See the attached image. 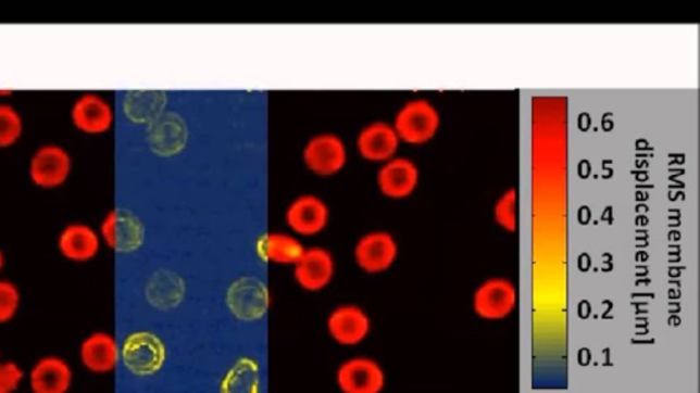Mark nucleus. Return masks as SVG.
I'll return each mask as SVG.
<instances>
[{"label":"nucleus","mask_w":700,"mask_h":393,"mask_svg":"<svg viewBox=\"0 0 700 393\" xmlns=\"http://www.w3.org/2000/svg\"><path fill=\"white\" fill-rule=\"evenodd\" d=\"M166 360V343L148 329L127 334L121 344V364L132 376L140 379L161 373Z\"/></svg>","instance_id":"obj_1"},{"label":"nucleus","mask_w":700,"mask_h":393,"mask_svg":"<svg viewBox=\"0 0 700 393\" xmlns=\"http://www.w3.org/2000/svg\"><path fill=\"white\" fill-rule=\"evenodd\" d=\"M73 168V156L66 147L58 142H45L30 153L28 178L37 189L58 190L68 182Z\"/></svg>","instance_id":"obj_2"},{"label":"nucleus","mask_w":700,"mask_h":393,"mask_svg":"<svg viewBox=\"0 0 700 393\" xmlns=\"http://www.w3.org/2000/svg\"><path fill=\"white\" fill-rule=\"evenodd\" d=\"M392 127L401 143L421 147L434 140L441 127V114L427 99L408 100L397 111Z\"/></svg>","instance_id":"obj_3"},{"label":"nucleus","mask_w":700,"mask_h":393,"mask_svg":"<svg viewBox=\"0 0 700 393\" xmlns=\"http://www.w3.org/2000/svg\"><path fill=\"white\" fill-rule=\"evenodd\" d=\"M98 231L103 246L116 254H134L145 246V223L124 206H114L105 212Z\"/></svg>","instance_id":"obj_4"},{"label":"nucleus","mask_w":700,"mask_h":393,"mask_svg":"<svg viewBox=\"0 0 700 393\" xmlns=\"http://www.w3.org/2000/svg\"><path fill=\"white\" fill-rule=\"evenodd\" d=\"M518 291L511 279L495 276L476 287L472 295V310L484 321L507 320L517 309Z\"/></svg>","instance_id":"obj_5"},{"label":"nucleus","mask_w":700,"mask_h":393,"mask_svg":"<svg viewBox=\"0 0 700 393\" xmlns=\"http://www.w3.org/2000/svg\"><path fill=\"white\" fill-rule=\"evenodd\" d=\"M301 156L311 174L320 178H332L347 167L349 153L342 137L333 131H322L305 142Z\"/></svg>","instance_id":"obj_6"},{"label":"nucleus","mask_w":700,"mask_h":393,"mask_svg":"<svg viewBox=\"0 0 700 393\" xmlns=\"http://www.w3.org/2000/svg\"><path fill=\"white\" fill-rule=\"evenodd\" d=\"M225 300L232 316L246 322L262 320L272 307V292L267 284L253 276H242L233 281Z\"/></svg>","instance_id":"obj_7"},{"label":"nucleus","mask_w":700,"mask_h":393,"mask_svg":"<svg viewBox=\"0 0 700 393\" xmlns=\"http://www.w3.org/2000/svg\"><path fill=\"white\" fill-rule=\"evenodd\" d=\"M68 118L82 135L100 137L114 129L116 113L113 103L102 93L84 92L73 100Z\"/></svg>","instance_id":"obj_8"},{"label":"nucleus","mask_w":700,"mask_h":393,"mask_svg":"<svg viewBox=\"0 0 700 393\" xmlns=\"http://www.w3.org/2000/svg\"><path fill=\"white\" fill-rule=\"evenodd\" d=\"M399 254V242L391 232L386 230L363 233L353 248L354 264L367 275L387 272L395 267Z\"/></svg>","instance_id":"obj_9"},{"label":"nucleus","mask_w":700,"mask_h":393,"mask_svg":"<svg viewBox=\"0 0 700 393\" xmlns=\"http://www.w3.org/2000/svg\"><path fill=\"white\" fill-rule=\"evenodd\" d=\"M330 206L321 195L305 193L295 196L286 206L285 225L299 238L320 236L330 223Z\"/></svg>","instance_id":"obj_10"},{"label":"nucleus","mask_w":700,"mask_h":393,"mask_svg":"<svg viewBox=\"0 0 700 393\" xmlns=\"http://www.w3.org/2000/svg\"><path fill=\"white\" fill-rule=\"evenodd\" d=\"M386 381L384 366L364 355L343 360L336 371V382L341 393H382Z\"/></svg>","instance_id":"obj_11"},{"label":"nucleus","mask_w":700,"mask_h":393,"mask_svg":"<svg viewBox=\"0 0 700 393\" xmlns=\"http://www.w3.org/2000/svg\"><path fill=\"white\" fill-rule=\"evenodd\" d=\"M326 328L328 337L338 346L357 347L370 337L373 321L362 306L341 304L327 316Z\"/></svg>","instance_id":"obj_12"},{"label":"nucleus","mask_w":700,"mask_h":393,"mask_svg":"<svg viewBox=\"0 0 700 393\" xmlns=\"http://www.w3.org/2000/svg\"><path fill=\"white\" fill-rule=\"evenodd\" d=\"M102 248V238L99 236L98 228L84 221L67 223L57 237L58 252L66 262L74 264L93 262Z\"/></svg>","instance_id":"obj_13"},{"label":"nucleus","mask_w":700,"mask_h":393,"mask_svg":"<svg viewBox=\"0 0 700 393\" xmlns=\"http://www.w3.org/2000/svg\"><path fill=\"white\" fill-rule=\"evenodd\" d=\"M336 257L327 248L323 246L307 248L293 267L297 286L307 292L326 290L336 278Z\"/></svg>","instance_id":"obj_14"},{"label":"nucleus","mask_w":700,"mask_h":393,"mask_svg":"<svg viewBox=\"0 0 700 393\" xmlns=\"http://www.w3.org/2000/svg\"><path fill=\"white\" fill-rule=\"evenodd\" d=\"M421 182V169L410 157L396 156L380 164L376 173V186L389 200H405L415 193Z\"/></svg>","instance_id":"obj_15"},{"label":"nucleus","mask_w":700,"mask_h":393,"mask_svg":"<svg viewBox=\"0 0 700 393\" xmlns=\"http://www.w3.org/2000/svg\"><path fill=\"white\" fill-rule=\"evenodd\" d=\"M79 363L89 373H114L121 364V344L113 333L95 331L83 339L78 348Z\"/></svg>","instance_id":"obj_16"},{"label":"nucleus","mask_w":700,"mask_h":393,"mask_svg":"<svg viewBox=\"0 0 700 393\" xmlns=\"http://www.w3.org/2000/svg\"><path fill=\"white\" fill-rule=\"evenodd\" d=\"M401 141L389 122L373 121L360 129L357 150L365 162L384 164L399 153Z\"/></svg>","instance_id":"obj_17"},{"label":"nucleus","mask_w":700,"mask_h":393,"mask_svg":"<svg viewBox=\"0 0 700 393\" xmlns=\"http://www.w3.org/2000/svg\"><path fill=\"white\" fill-rule=\"evenodd\" d=\"M26 380L32 393H68L74 373L65 358L60 355H46L32 365Z\"/></svg>","instance_id":"obj_18"},{"label":"nucleus","mask_w":700,"mask_h":393,"mask_svg":"<svg viewBox=\"0 0 700 393\" xmlns=\"http://www.w3.org/2000/svg\"><path fill=\"white\" fill-rule=\"evenodd\" d=\"M305 244L295 233L267 231L257 239V254L266 264L295 267L305 252Z\"/></svg>","instance_id":"obj_19"},{"label":"nucleus","mask_w":700,"mask_h":393,"mask_svg":"<svg viewBox=\"0 0 700 393\" xmlns=\"http://www.w3.org/2000/svg\"><path fill=\"white\" fill-rule=\"evenodd\" d=\"M220 393H262V371L257 360H236L222 377Z\"/></svg>","instance_id":"obj_20"},{"label":"nucleus","mask_w":700,"mask_h":393,"mask_svg":"<svg viewBox=\"0 0 700 393\" xmlns=\"http://www.w3.org/2000/svg\"><path fill=\"white\" fill-rule=\"evenodd\" d=\"M25 119L14 104L0 102V151L12 150L23 140Z\"/></svg>","instance_id":"obj_21"},{"label":"nucleus","mask_w":700,"mask_h":393,"mask_svg":"<svg viewBox=\"0 0 700 393\" xmlns=\"http://www.w3.org/2000/svg\"><path fill=\"white\" fill-rule=\"evenodd\" d=\"M518 195L516 189H508L498 196L495 208H492V216L497 226L502 228L503 231L516 232L518 225Z\"/></svg>","instance_id":"obj_22"},{"label":"nucleus","mask_w":700,"mask_h":393,"mask_svg":"<svg viewBox=\"0 0 700 393\" xmlns=\"http://www.w3.org/2000/svg\"><path fill=\"white\" fill-rule=\"evenodd\" d=\"M23 305V292L13 280L0 278V326L12 322Z\"/></svg>","instance_id":"obj_23"},{"label":"nucleus","mask_w":700,"mask_h":393,"mask_svg":"<svg viewBox=\"0 0 700 393\" xmlns=\"http://www.w3.org/2000/svg\"><path fill=\"white\" fill-rule=\"evenodd\" d=\"M26 379L23 368L14 360L0 363V393H15Z\"/></svg>","instance_id":"obj_24"},{"label":"nucleus","mask_w":700,"mask_h":393,"mask_svg":"<svg viewBox=\"0 0 700 393\" xmlns=\"http://www.w3.org/2000/svg\"><path fill=\"white\" fill-rule=\"evenodd\" d=\"M7 264H8L7 253H4L3 248L0 246V278H2V274L4 268H7Z\"/></svg>","instance_id":"obj_25"},{"label":"nucleus","mask_w":700,"mask_h":393,"mask_svg":"<svg viewBox=\"0 0 700 393\" xmlns=\"http://www.w3.org/2000/svg\"><path fill=\"white\" fill-rule=\"evenodd\" d=\"M0 363H2V350H0Z\"/></svg>","instance_id":"obj_26"}]
</instances>
